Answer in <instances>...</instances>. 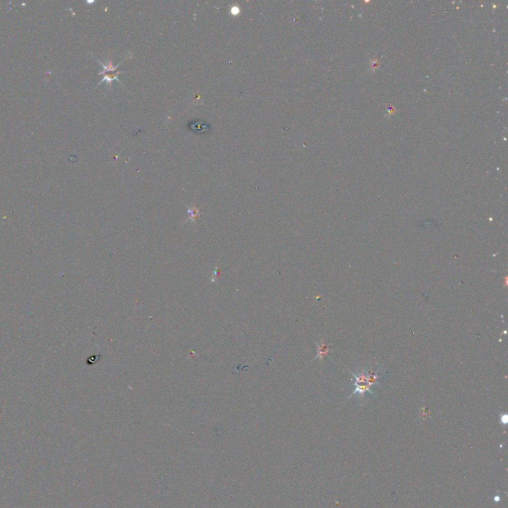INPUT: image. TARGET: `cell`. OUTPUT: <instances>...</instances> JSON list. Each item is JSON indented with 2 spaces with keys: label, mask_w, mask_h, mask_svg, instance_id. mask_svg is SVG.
Instances as JSON below:
<instances>
[{
  "label": "cell",
  "mask_w": 508,
  "mask_h": 508,
  "mask_svg": "<svg viewBox=\"0 0 508 508\" xmlns=\"http://www.w3.org/2000/svg\"><path fill=\"white\" fill-rule=\"evenodd\" d=\"M351 374L354 376V391L349 398L357 396L360 399H363L367 393L374 396V391L371 390V387L375 384H378V379L380 378V376L377 375V370H369V371L363 370L358 375H355L354 372Z\"/></svg>",
  "instance_id": "obj_1"
},
{
  "label": "cell",
  "mask_w": 508,
  "mask_h": 508,
  "mask_svg": "<svg viewBox=\"0 0 508 508\" xmlns=\"http://www.w3.org/2000/svg\"><path fill=\"white\" fill-rule=\"evenodd\" d=\"M124 60H121L120 63H118L116 66H114L111 62H110L108 65L106 64H101L100 65L104 67V71L100 72L99 74L100 75H105L103 81L99 83V84H103V83H108L110 86H111V83L114 82V81H119L118 80V75L120 74V72L117 70L118 66H120V64L123 62Z\"/></svg>",
  "instance_id": "obj_2"
},
{
  "label": "cell",
  "mask_w": 508,
  "mask_h": 508,
  "mask_svg": "<svg viewBox=\"0 0 508 508\" xmlns=\"http://www.w3.org/2000/svg\"><path fill=\"white\" fill-rule=\"evenodd\" d=\"M240 12H241V9H240L238 6H233V7H231V13H232L233 15H238Z\"/></svg>",
  "instance_id": "obj_3"
}]
</instances>
